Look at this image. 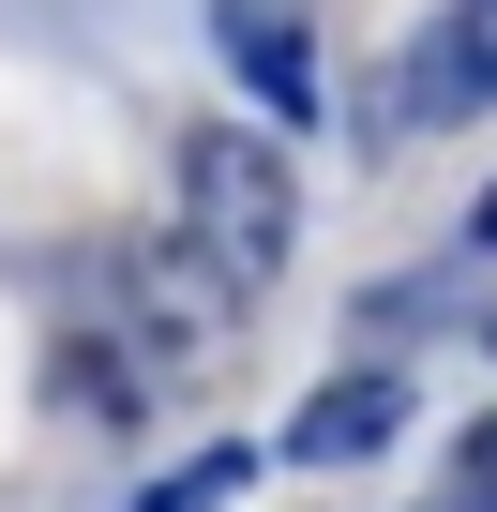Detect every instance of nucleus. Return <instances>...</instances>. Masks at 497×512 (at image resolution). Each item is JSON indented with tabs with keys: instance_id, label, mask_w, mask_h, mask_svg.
Segmentation results:
<instances>
[{
	"instance_id": "nucleus-10",
	"label": "nucleus",
	"mask_w": 497,
	"mask_h": 512,
	"mask_svg": "<svg viewBox=\"0 0 497 512\" xmlns=\"http://www.w3.org/2000/svg\"><path fill=\"white\" fill-rule=\"evenodd\" d=\"M482 347H497V317H482Z\"/></svg>"
},
{
	"instance_id": "nucleus-9",
	"label": "nucleus",
	"mask_w": 497,
	"mask_h": 512,
	"mask_svg": "<svg viewBox=\"0 0 497 512\" xmlns=\"http://www.w3.org/2000/svg\"><path fill=\"white\" fill-rule=\"evenodd\" d=\"M467 241H482V256H497V181H482V211H467Z\"/></svg>"
},
{
	"instance_id": "nucleus-7",
	"label": "nucleus",
	"mask_w": 497,
	"mask_h": 512,
	"mask_svg": "<svg viewBox=\"0 0 497 512\" xmlns=\"http://www.w3.org/2000/svg\"><path fill=\"white\" fill-rule=\"evenodd\" d=\"M407 512H497V482H482V467H452V482H437V497H407Z\"/></svg>"
},
{
	"instance_id": "nucleus-3",
	"label": "nucleus",
	"mask_w": 497,
	"mask_h": 512,
	"mask_svg": "<svg viewBox=\"0 0 497 512\" xmlns=\"http://www.w3.org/2000/svg\"><path fill=\"white\" fill-rule=\"evenodd\" d=\"M211 46H226L241 91L272 106V136L317 121V31H302V0H211Z\"/></svg>"
},
{
	"instance_id": "nucleus-4",
	"label": "nucleus",
	"mask_w": 497,
	"mask_h": 512,
	"mask_svg": "<svg viewBox=\"0 0 497 512\" xmlns=\"http://www.w3.org/2000/svg\"><path fill=\"white\" fill-rule=\"evenodd\" d=\"M392 437H407V377H392V362H362V377H317V392H302L287 467H377Z\"/></svg>"
},
{
	"instance_id": "nucleus-6",
	"label": "nucleus",
	"mask_w": 497,
	"mask_h": 512,
	"mask_svg": "<svg viewBox=\"0 0 497 512\" xmlns=\"http://www.w3.org/2000/svg\"><path fill=\"white\" fill-rule=\"evenodd\" d=\"M257 467H272V452H241V437H211V452H181L166 482H136L121 512H226V497H241V482H257Z\"/></svg>"
},
{
	"instance_id": "nucleus-1",
	"label": "nucleus",
	"mask_w": 497,
	"mask_h": 512,
	"mask_svg": "<svg viewBox=\"0 0 497 512\" xmlns=\"http://www.w3.org/2000/svg\"><path fill=\"white\" fill-rule=\"evenodd\" d=\"M181 241L211 256L241 302L302 256V181H287L272 121H196V136H181Z\"/></svg>"
},
{
	"instance_id": "nucleus-5",
	"label": "nucleus",
	"mask_w": 497,
	"mask_h": 512,
	"mask_svg": "<svg viewBox=\"0 0 497 512\" xmlns=\"http://www.w3.org/2000/svg\"><path fill=\"white\" fill-rule=\"evenodd\" d=\"M467 106H497V0H452L437 46L407 61V121H467Z\"/></svg>"
},
{
	"instance_id": "nucleus-8",
	"label": "nucleus",
	"mask_w": 497,
	"mask_h": 512,
	"mask_svg": "<svg viewBox=\"0 0 497 512\" xmlns=\"http://www.w3.org/2000/svg\"><path fill=\"white\" fill-rule=\"evenodd\" d=\"M467 467H482V482H497V407H482V422H467Z\"/></svg>"
},
{
	"instance_id": "nucleus-2",
	"label": "nucleus",
	"mask_w": 497,
	"mask_h": 512,
	"mask_svg": "<svg viewBox=\"0 0 497 512\" xmlns=\"http://www.w3.org/2000/svg\"><path fill=\"white\" fill-rule=\"evenodd\" d=\"M121 302H136V332H151V347H166V362H211V347H226V317H241V287H226V272H211V256H196V241H181V226H166V241H136V256H121Z\"/></svg>"
}]
</instances>
